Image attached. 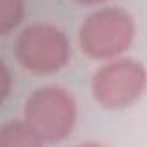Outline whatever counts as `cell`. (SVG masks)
Masks as SVG:
<instances>
[{
	"label": "cell",
	"instance_id": "cell-7",
	"mask_svg": "<svg viewBox=\"0 0 147 147\" xmlns=\"http://www.w3.org/2000/svg\"><path fill=\"white\" fill-rule=\"evenodd\" d=\"M0 78H2V88H0V92H2V102H5L7 95H9V83H11V76H9V69L5 66V62H2V75H0Z\"/></svg>",
	"mask_w": 147,
	"mask_h": 147
},
{
	"label": "cell",
	"instance_id": "cell-4",
	"mask_svg": "<svg viewBox=\"0 0 147 147\" xmlns=\"http://www.w3.org/2000/svg\"><path fill=\"white\" fill-rule=\"evenodd\" d=\"M147 88V71L131 57H116L102 64L92 76V95L106 109L133 106Z\"/></svg>",
	"mask_w": 147,
	"mask_h": 147
},
{
	"label": "cell",
	"instance_id": "cell-3",
	"mask_svg": "<svg viewBox=\"0 0 147 147\" xmlns=\"http://www.w3.org/2000/svg\"><path fill=\"white\" fill-rule=\"evenodd\" d=\"M18 62L36 75H52L62 69L71 57L66 33L50 23H31L21 30L14 43Z\"/></svg>",
	"mask_w": 147,
	"mask_h": 147
},
{
	"label": "cell",
	"instance_id": "cell-6",
	"mask_svg": "<svg viewBox=\"0 0 147 147\" xmlns=\"http://www.w3.org/2000/svg\"><path fill=\"white\" fill-rule=\"evenodd\" d=\"M24 2L23 0H0V33L7 36L23 19Z\"/></svg>",
	"mask_w": 147,
	"mask_h": 147
},
{
	"label": "cell",
	"instance_id": "cell-2",
	"mask_svg": "<svg viewBox=\"0 0 147 147\" xmlns=\"http://www.w3.org/2000/svg\"><path fill=\"white\" fill-rule=\"evenodd\" d=\"M135 21L121 7H102L90 12L78 31L80 49L94 61L119 57L133 42Z\"/></svg>",
	"mask_w": 147,
	"mask_h": 147
},
{
	"label": "cell",
	"instance_id": "cell-8",
	"mask_svg": "<svg viewBox=\"0 0 147 147\" xmlns=\"http://www.w3.org/2000/svg\"><path fill=\"white\" fill-rule=\"evenodd\" d=\"M76 4H82V5H99V4H104L107 0H73Z\"/></svg>",
	"mask_w": 147,
	"mask_h": 147
},
{
	"label": "cell",
	"instance_id": "cell-5",
	"mask_svg": "<svg viewBox=\"0 0 147 147\" xmlns=\"http://www.w3.org/2000/svg\"><path fill=\"white\" fill-rule=\"evenodd\" d=\"M0 145L2 147H38L43 145L36 133L24 119H14L0 128Z\"/></svg>",
	"mask_w": 147,
	"mask_h": 147
},
{
	"label": "cell",
	"instance_id": "cell-1",
	"mask_svg": "<svg viewBox=\"0 0 147 147\" xmlns=\"http://www.w3.org/2000/svg\"><path fill=\"white\" fill-rule=\"evenodd\" d=\"M76 118V102L62 87H40L24 102L23 119L31 126L43 145L64 140L75 128Z\"/></svg>",
	"mask_w": 147,
	"mask_h": 147
}]
</instances>
